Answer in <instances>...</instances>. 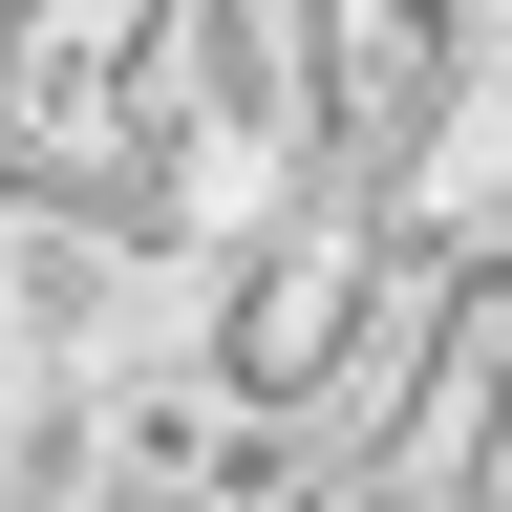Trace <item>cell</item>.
Returning a JSON list of instances; mask_svg holds the SVG:
<instances>
[{
    "label": "cell",
    "instance_id": "cell-1",
    "mask_svg": "<svg viewBox=\"0 0 512 512\" xmlns=\"http://www.w3.org/2000/svg\"><path fill=\"white\" fill-rule=\"evenodd\" d=\"M363 299H384V214L363 192H256V214L214 235V278H192V384H214L235 427H320L342 406V363H363Z\"/></svg>",
    "mask_w": 512,
    "mask_h": 512
}]
</instances>
